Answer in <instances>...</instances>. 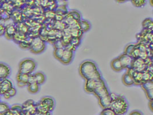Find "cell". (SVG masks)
I'll return each mask as SVG.
<instances>
[{
	"mask_svg": "<svg viewBox=\"0 0 153 115\" xmlns=\"http://www.w3.org/2000/svg\"><path fill=\"white\" fill-rule=\"evenodd\" d=\"M1 80H2V79H0V81H1Z\"/></svg>",
	"mask_w": 153,
	"mask_h": 115,
	"instance_id": "obj_40",
	"label": "cell"
},
{
	"mask_svg": "<svg viewBox=\"0 0 153 115\" xmlns=\"http://www.w3.org/2000/svg\"><path fill=\"white\" fill-rule=\"evenodd\" d=\"M74 57V51L64 49L62 57L60 61L65 65H68L71 62Z\"/></svg>",
	"mask_w": 153,
	"mask_h": 115,
	"instance_id": "obj_13",
	"label": "cell"
},
{
	"mask_svg": "<svg viewBox=\"0 0 153 115\" xmlns=\"http://www.w3.org/2000/svg\"><path fill=\"white\" fill-rule=\"evenodd\" d=\"M16 31H17V29L15 26V24L13 25H10L5 27L4 35L7 39L9 40H11V39H13Z\"/></svg>",
	"mask_w": 153,
	"mask_h": 115,
	"instance_id": "obj_15",
	"label": "cell"
},
{
	"mask_svg": "<svg viewBox=\"0 0 153 115\" xmlns=\"http://www.w3.org/2000/svg\"><path fill=\"white\" fill-rule=\"evenodd\" d=\"M5 115H14V113L13 112H12L11 111H9L8 112H7V113L5 114Z\"/></svg>",
	"mask_w": 153,
	"mask_h": 115,
	"instance_id": "obj_39",
	"label": "cell"
},
{
	"mask_svg": "<svg viewBox=\"0 0 153 115\" xmlns=\"http://www.w3.org/2000/svg\"><path fill=\"white\" fill-rule=\"evenodd\" d=\"M10 110V107L7 103L0 102V115H5Z\"/></svg>",
	"mask_w": 153,
	"mask_h": 115,
	"instance_id": "obj_26",
	"label": "cell"
},
{
	"mask_svg": "<svg viewBox=\"0 0 153 115\" xmlns=\"http://www.w3.org/2000/svg\"></svg>",
	"mask_w": 153,
	"mask_h": 115,
	"instance_id": "obj_41",
	"label": "cell"
},
{
	"mask_svg": "<svg viewBox=\"0 0 153 115\" xmlns=\"http://www.w3.org/2000/svg\"><path fill=\"white\" fill-rule=\"evenodd\" d=\"M79 73L85 80L102 79L101 74L97 69V66L95 62L89 60H85L80 64Z\"/></svg>",
	"mask_w": 153,
	"mask_h": 115,
	"instance_id": "obj_1",
	"label": "cell"
},
{
	"mask_svg": "<svg viewBox=\"0 0 153 115\" xmlns=\"http://www.w3.org/2000/svg\"><path fill=\"white\" fill-rule=\"evenodd\" d=\"M111 99L110 95L103 98H102L100 99H99V105L102 108H103V109L109 108L111 104Z\"/></svg>",
	"mask_w": 153,
	"mask_h": 115,
	"instance_id": "obj_17",
	"label": "cell"
},
{
	"mask_svg": "<svg viewBox=\"0 0 153 115\" xmlns=\"http://www.w3.org/2000/svg\"><path fill=\"white\" fill-rule=\"evenodd\" d=\"M118 59L122 64V66L124 69H128L131 68L132 61L134 60V58L126 55L125 54H123L120 55L118 57Z\"/></svg>",
	"mask_w": 153,
	"mask_h": 115,
	"instance_id": "obj_11",
	"label": "cell"
},
{
	"mask_svg": "<svg viewBox=\"0 0 153 115\" xmlns=\"http://www.w3.org/2000/svg\"><path fill=\"white\" fill-rule=\"evenodd\" d=\"M34 115H51V112H48L46 114H42V113H39V112H36V114Z\"/></svg>",
	"mask_w": 153,
	"mask_h": 115,
	"instance_id": "obj_38",
	"label": "cell"
},
{
	"mask_svg": "<svg viewBox=\"0 0 153 115\" xmlns=\"http://www.w3.org/2000/svg\"><path fill=\"white\" fill-rule=\"evenodd\" d=\"M10 19L14 22L15 24L20 23L22 22V15L19 10L14 9L10 13Z\"/></svg>",
	"mask_w": 153,
	"mask_h": 115,
	"instance_id": "obj_16",
	"label": "cell"
},
{
	"mask_svg": "<svg viewBox=\"0 0 153 115\" xmlns=\"http://www.w3.org/2000/svg\"><path fill=\"white\" fill-rule=\"evenodd\" d=\"M142 88L146 93V96L149 100H153V81H149L142 83Z\"/></svg>",
	"mask_w": 153,
	"mask_h": 115,
	"instance_id": "obj_10",
	"label": "cell"
},
{
	"mask_svg": "<svg viewBox=\"0 0 153 115\" xmlns=\"http://www.w3.org/2000/svg\"><path fill=\"white\" fill-rule=\"evenodd\" d=\"M129 115H143V114L139 111H133Z\"/></svg>",
	"mask_w": 153,
	"mask_h": 115,
	"instance_id": "obj_36",
	"label": "cell"
},
{
	"mask_svg": "<svg viewBox=\"0 0 153 115\" xmlns=\"http://www.w3.org/2000/svg\"><path fill=\"white\" fill-rule=\"evenodd\" d=\"M79 27L81 31L83 32H87L91 28L90 23L87 20H81L79 22Z\"/></svg>",
	"mask_w": 153,
	"mask_h": 115,
	"instance_id": "obj_22",
	"label": "cell"
},
{
	"mask_svg": "<svg viewBox=\"0 0 153 115\" xmlns=\"http://www.w3.org/2000/svg\"><path fill=\"white\" fill-rule=\"evenodd\" d=\"M112 69L115 72H120L123 69L118 58L114 59L111 62Z\"/></svg>",
	"mask_w": 153,
	"mask_h": 115,
	"instance_id": "obj_18",
	"label": "cell"
},
{
	"mask_svg": "<svg viewBox=\"0 0 153 115\" xmlns=\"http://www.w3.org/2000/svg\"><path fill=\"white\" fill-rule=\"evenodd\" d=\"M153 72L146 70L142 72V81L143 83L149 81H153Z\"/></svg>",
	"mask_w": 153,
	"mask_h": 115,
	"instance_id": "obj_24",
	"label": "cell"
},
{
	"mask_svg": "<svg viewBox=\"0 0 153 115\" xmlns=\"http://www.w3.org/2000/svg\"><path fill=\"white\" fill-rule=\"evenodd\" d=\"M149 107L150 108V109L151 110V111H152V112H153V100H150V102L149 103Z\"/></svg>",
	"mask_w": 153,
	"mask_h": 115,
	"instance_id": "obj_37",
	"label": "cell"
},
{
	"mask_svg": "<svg viewBox=\"0 0 153 115\" xmlns=\"http://www.w3.org/2000/svg\"><path fill=\"white\" fill-rule=\"evenodd\" d=\"M28 91L32 94L37 93L39 90V85L36 83L28 85Z\"/></svg>",
	"mask_w": 153,
	"mask_h": 115,
	"instance_id": "obj_25",
	"label": "cell"
},
{
	"mask_svg": "<svg viewBox=\"0 0 153 115\" xmlns=\"http://www.w3.org/2000/svg\"><path fill=\"white\" fill-rule=\"evenodd\" d=\"M64 51V49H55L53 52V55L55 57L60 60L62 57Z\"/></svg>",
	"mask_w": 153,
	"mask_h": 115,
	"instance_id": "obj_28",
	"label": "cell"
},
{
	"mask_svg": "<svg viewBox=\"0 0 153 115\" xmlns=\"http://www.w3.org/2000/svg\"><path fill=\"white\" fill-rule=\"evenodd\" d=\"M122 82L126 86H131L135 85L134 81L132 77L127 72L125 73L122 77Z\"/></svg>",
	"mask_w": 153,
	"mask_h": 115,
	"instance_id": "obj_19",
	"label": "cell"
},
{
	"mask_svg": "<svg viewBox=\"0 0 153 115\" xmlns=\"http://www.w3.org/2000/svg\"><path fill=\"white\" fill-rule=\"evenodd\" d=\"M36 67V63L35 60L32 59H25L21 61L19 64V72L30 74H32Z\"/></svg>",
	"mask_w": 153,
	"mask_h": 115,
	"instance_id": "obj_4",
	"label": "cell"
},
{
	"mask_svg": "<svg viewBox=\"0 0 153 115\" xmlns=\"http://www.w3.org/2000/svg\"><path fill=\"white\" fill-rule=\"evenodd\" d=\"M5 27L0 22V36H2L5 34Z\"/></svg>",
	"mask_w": 153,
	"mask_h": 115,
	"instance_id": "obj_35",
	"label": "cell"
},
{
	"mask_svg": "<svg viewBox=\"0 0 153 115\" xmlns=\"http://www.w3.org/2000/svg\"><path fill=\"white\" fill-rule=\"evenodd\" d=\"M29 75L19 72L17 75V85L20 87L28 85V78Z\"/></svg>",
	"mask_w": 153,
	"mask_h": 115,
	"instance_id": "obj_14",
	"label": "cell"
},
{
	"mask_svg": "<svg viewBox=\"0 0 153 115\" xmlns=\"http://www.w3.org/2000/svg\"><path fill=\"white\" fill-rule=\"evenodd\" d=\"M45 49V44L39 36L34 37L30 44L29 49L34 54H40Z\"/></svg>",
	"mask_w": 153,
	"mask_h": 115,
	"instance_id": "obj_5",
	"label": "cell"
},
{
	"mask_svg": "<svg viewBox=\"0 0 153 115\" xmlns=\"http://www.w3.org/2000/svg\"><path fill=\"white\" fill-rule=\"evenodd\" d=\"M147 67L148 66L146 65L145 59H143L142 58H134L132 61L131 69H134L136 72H143L146 71Z\"/></svg>",
	"mask_w": 153,
	"mask_h": 115,
	"instance_id": "obj_6",
	"label": "cell"
},
{
	"mask_svg": "<svg viewBox=\"0 0 153 115\" xmlns=\"http://www.w3.org/2000/svg\"><path fill=\"white\" fill-rule=\"evenodd\" d=\"M132 4L135 6L136 7H142L146 4V1L145 0H135V1H131Z\"/></svg>",
	"mask_w": 153,
	"mask_h": 115,
	"instance_id": "obj_30",
	"label": "cell"
},
{
	"mask_svg": "<svg viewBox=\"0 0 153 115\" xmlns=\"http://www.w3.org/2000/svg\"><path fill=\"white\" fill-rule=\"evenodd\" d=\"M36 83L35 82V77L34 75L33 74H30L29 75V78H28V85Z\"/></svg>",
	"mask_w": 153,
	"mask_h": 115,
	"instance_id": "obj_33",
	"label": "cell"
},
{
	"mask_svg": "<svg viewBox=\"0 0 153 115\" xmlns=\"http://www.w3.org/2000/svg\"><path fill=\"white\" fill-rule=\"evenodd\" d=\"M70 43L76 48L80 43V39L77 37H71L70 39Z\"/></svg>",
	"mask_w": 153,
	"mask_h": 115,
	"instance_id": "obj_31",
	"label": "cell"
},
{
	"mask_svg": "<svg viewBox=\"0 0 153 115\" xmlns=\"http://www.w3.org/2000/svg\"><path fill=\"white\" fill-rule=\"evenodd\" d=\"M33 75H34V77H35V82L37 84H38L39 85H42L45 82V76L43 72H37Z\"/></svg>",
	"mask_w": 153,
	"mask_h": 115,
	"instance_id": "obj_20",
	"label": "cell"
},
{
	"mask_svg": "<svg viewBox=\"0 0 153 115\" xmlns=\"http://www.w3.org/2000/svg\"><path fill=\"white\" fill-rule=\"evenodd\" d=\"M21 106L23 109V111L25 112L32 115H35L37 112L36 104L32 100L26 101Z\"/></svg>",
	"mask_w": 153,
	"mask_h": 115,
	"instance_id": "obj_9",
	"label": "cell"
},
{
	"mask_svg": "<svg viewBox=\"0 0 153 115\" xmlns=\"http://www.w3.org/2000/svg\"><path fill=\"white\" fill-rule=\"evenodd\" d=\"M142 27L143 29L150 30L153 29V22L151 19H146L142 22Z\"/></svg>",
	"mask_w": 153,
	"mask_h": 115,
	"instance_id": "obj_23",
	"label": "cell"
},
{
	"mask_svg": "<svg viewBox=\"0 0 153 115\" xmlns=\"http://www.w3.org/2000/svg\"><path fill=\"white\" fill-rule=\"evenodd\" d=\"M16 92H16V89L14 87H12V88L7 92V93L9 94L10 98L14 96L16 94Z\"/></svg>",
	"mask_w": 153,
	"mask_h": 115,
	"instance_id": "obj_34",
	"label": "cell"
},
{
	"mask_svg": "<svg viewBox=\"0 0 153 115\" xmlns=\"http://www.w3.org/2000/svg\"><path fill=\"white\" fill-rule=\"evenodd\" d=\"M12 87H13V84L9 79H2L0 81V95L7 92Z\"/></svg>",
	"mask_w": 153,
	"mask_h": 115,
	"instance_id": "obj_12",
	"label": "cell"
},
{
	"mask_svg": "<svg viewBox=\"0 0 153 115\" xmlns=\"http://www.w3.org/2000/svg\"><path fill=\"white\" fill-rule=\"evenodd\" d=\"M93 93L97 97L98 99H100L110 95V93L105 85V81H103L99 86H97L93 92Z\"/></svg>",
	"mask_w": 153,
	"mask_h": 115,
	"instance_id": "obj_8",
	"label": "cell"
},
{
	"mask_svg": "<svg viewBox=\"0 0 153 115\" xmlns=\"http://www.w3.org/2000/svg\"><path fill=\"white\" fill-rule=\"evenodd\" d=\"M110 96L111 101L109 108H110L116 115L125 114L128 109V104L125 98L122 96L115 93H110Z\"/></svg>",
	"mask_w": 153,
	"mask_h": 115,
	"instance_id": "obj_2",
	"label": "cell"
},
{
	"mask_svg": "<svg viewBox=\"0 0 153 115\" xmlns=\"http://www.w3.org/2000/svg\"><path fill=\"white\" fill-rule=\"evenodd\" d=\"M104 81L103 79L99 80H94V79H89L86 80L85 84L84 85V90L89 93H93L94 90L99 86Z\"/></svg>",
	"mask_w": 153,
	"mask_h": 115,
	"instance_id": "obj_7",
	"label": "cell"
},
{
	"mask_svg": "<svg viewBox=\"0 0 153 115\" xmlns=\"http://www.w3.org/2000/svg\"><path fill=\"white\" fill-rule=\"evenodd\" d=\"M135 47V44H128V45H127L125 48L124 54H125L128 56L131 57L132 51L134 50Z\"/></svg>",
	"mask_w": 153,
	"mask_h": 115,
	"instance_id": "obj_27",
	"label": "cell"
},
{
	"mask_svg": "<svg viewBox=\"0 0 153 115\" xmlns=\"http://www.w3.org/2000/svg\"><path fill=\"white\" fill-rule=\"evenodd\" d=\"M100 114L102 115H116L111 109L109 108L103 109Z\"/></svg>",
	"mask_w": 153,
	"mask_h": 115,
	"instance_id": "obj_32",
	"label": "cell"
},
{
	"mask_svg": "<svg viewBox=\"0 0 153 115\" xmlns=\"http://www.w3.org/2000/svg\"><path fill=\"white\" fill-rule=\"evenodd\" d=\"M76 21L79 22L81 20V16L80 13L76 10H71L68 13Z\"/></svg>",
	"mask_w": 153,
	"mask_h": 115,
	"instance_id": "obj_29",
	"label": "cell"
},
{
	"mask_svg": "<svg viewBox=\"0 0 153 115\" xmlns=\"http://www.w3.org/2000/svg\"><path fill=\"white\" fill-rule=\"evenodd\" d=\"M37 112L46 114L52 111L55 107V102L52 97H44L40 101L36 104Z\"/></svg>",
	"mask_w": 153,
	"mask_h": 115,
	"instance_id": "obj_3",
	"label": "cell"
},
{
	"mask_svg": "<svg viewBox=\"0 0 153 115\" xmlns=\"http://www.w3.org/2000/svg\"><path fill=\"white\" fill-rule=\"evenodd\" d=\"M26 36V34H24L20 31H17L13 38V40L15 41V42H17L19 44L25 39Z\"/></svg>",
	"mask_w": 153,
	"mask_h": 115,
	"instance_id": "obj_21",
	"label": "cell"
}]
</instances>
